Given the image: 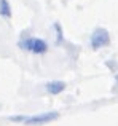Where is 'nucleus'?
I'll use <instances>...</instances> for the list:
<instances>
[{
    "label": "nucleus",
    "instance_id": "1",
    "mask_svg": "<svg viewBox=\"0 0 118 126\" xmlns=\"http://www.w3.org/2000/svg\"><path fill=\"white\" fill-rule=\"evenodd\" d=\"M59 113L58 112H43V113H37V115H18V117H10V121L15 123H22L26 126H42V125H48L51 121L58 120Z\"/></svg>",
    "mask_w": 118,
    "mask_h": 126
},
{
    "label": "nucleus",
    "instance_id": "2",
    "mask_svg": "<svg viewBox=\"0 0 118 126\" xmlns=\"http://www.w3.org/2000/svg\"><path fill=\"white\" fill-rule=\"evenodd\" d=\"M19 48L26 49V51H30L34 54H43V53L48 51L46 42L42 40V38H37V37H29L26 40H21L19 42Z\"/></svg>",
    "mask_w": 118,
    "mask_h": 126
},
{
    "label": "nucleus",
    "instance_id": "3",
    "mask_svg": "<svg viewBox=\"0 0 118 126\" xmlns=\"http://www.w3.org/2000/svg\"><path fill=\"white\" fill-rule=\"evenodd\" d=\"M91 46H93L94 49H99L102 48V46H107L110 43V35L109 32L105 31V29H96V31L93 32V35H91Z\"/></svg>",
    "mask_w": 118,
    "mask_h": 126
},
{
    "label": "nucleus",
    "instance_id": "4",
    "mask_svg": "<svg viewBox=\"0 0 118 126\" xmlns=\"http://www.w3.org/2000/svg\"><path fill=\"white\" fill-rule=\"evenodd\" d=\"M65 89V83L64 81H59V80H54V81H48L46 83V91L50 94H61L62 91Z\"/></svg>",
    "mask_w": 118,
    "mask_h": 126
},
{
    "label": "nucleus",
    "instance_id": "5",
    "mask_svg": "<svg viewBox=\"0 0 118 126\" xmlns=\"http://www.w3.org/2000/svg\"><path fill=\"white\" fill-rule=\"evenodd\" d=\"M0 16L11 18V8H10L8 0H0Z\"/></svg>",
    "mask_w": 118,
    "mask_h": 126
}]
</instances>
